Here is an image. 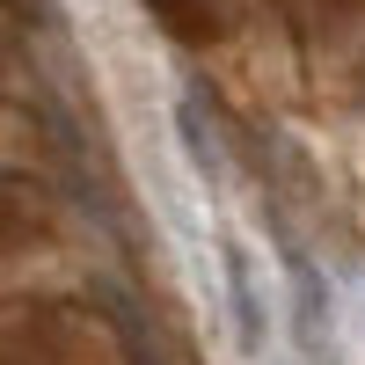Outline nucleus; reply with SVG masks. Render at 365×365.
I'll use <instances>...</instances> for the list:
<instances>
[]
</instances>
